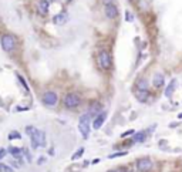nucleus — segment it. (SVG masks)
<instances>
[{"mask_svg": "<svg viewBox=\"0 0 182 172\" xmlns=\"http://www.w3.org/2000/svg\"><path fill=\"white\" fill-rule=\"evenodd\" d=\"M48 9H50V2L48 0H40L38 3V13L41 16H46L48 13Z\"/></svg>", "mask_w": 182, "mask_h": 172, "instance_id": "nucleus-12", "label": "nucleus"}, {"mask_svg": "<svg viewBox=\"0 0 182 172\" xmlns=\"http://www.w3.org/2000/svg\"><path fill=\"white\" fill-rule=\"evenodd\" d=\"M2 47L5 51H13L16 47V38L12 34H5L2 37Z\"/></svg>", "mask_w": 182, "mask_h": 172, "instance_id": "nucleus-5", "label": "nucleus"}, {"mask_svg": "<svg viewBox=\"0 0 182 172\" xmlns=\"http://www.w3.org/2000/svg\"><path fill=\"white\" fill-rule=\"evenodd\" d=\"M26 132H27L28 135H33L34 132H36V128H34V127H31V125H28L27 128H26Z\"/></svg>", "mask_w": 182, "mask_h": 172, "instance_id": "nucleus-24", "label": "nucleus"}, {"mask_svg": "<svg viewBox=\"0 0 182 172\" xmlns=\"http://www.w3.org/2000/svg\"><path fill=\"white\" fill-rule=\"evenodd\" d=\"M0 172H13V169L7 167V165H5V164H0Z\"/></svg>", "mask_w": 182, "mask_h": 172, "instance_id": "nucleus-23", "label": "nucleus"}, {"mask_svg": "<svg viewBox=\"0 0 182 172\" xmlns=\"http://www.w3.org/2000/svg\"><path fill=\"white\" fill-rule=\"evenodd\" d=\"M145 137H147V132H144V131L137 132L132 138V142H142V141H145Z\"/></svg>", "mask_w": 182, "mask_h": 172, "instance_id": "nucleus-17", "label": "nucleus"}, {"mask_svg": "<svg viewBox=\"0 0 182 172\" xmlns=\"http://www.w3.org/2000/svg\"><path fill=\"white\" fill-rule=\"evenodd\" d=\"M135 97L138 101L141 102H145L147 100H148V97H150V93H148V90H138L135 94Z\"/></svg>", "mask_w": 182, "mask_h": 172, "instance_id": "nucleus-14", "label": "nucleus"}, {"mask_svg": "<svg viewBox=\"0 0 182 172\" xmlns=\"http://www.w3.org/2000/svg\"><path fill=\"white\" fill-rule=\"evenodd\" d=\"M101 2H103L104 5L107 6V5H111V3H112V2H114V0H101Z\"/></svg>", "mask_w": 182, "mask_h": 172, "instance_id": "nucleus-26", "label": "nucleus"}, {"mask_svg": "<svg viewBox=\"0 0 182 172\" xmlns=\"http://www.w3.org/2000/svg\"><path fill=\"white\" fill-rule=\"evenodd\" d=\"M101 110H103V105L100 104V102H93V104H90L88 107V111H87V114H88L90 117H97L100 112H101Z\"/></svg>", "mask_w": 182, "mask_h": 172, "instance_id": "nucleus-10", "label": "nucleus"}, {"mask_svg": "<svg viewBox=\"0 0 182 172\" xmlns=\"http://www.w3.org/2000/svg\"><path fill=\"white\" fill-rule=\"evenodd\" d=\"M65 2H67V3H68V2H71V0H65Z\"/></svg>", "mask_w": 182, "mask_h": 172, "instance_id": "nucleus-29", "label": "nucleus"}, {"mask_svg": "<svg viewBox=\"0 0 182 172\" xmlns=\"http://www.w3.org/2000/svg\"><path fill=\"white\" fill-rule=\"evenodd\" d=\"M98 65L103 68V70H110L112 65V60L110 53L105 50H101L98 53Z\"/></svg>", "mask_w": 182, "mask_h": 172, "instance_id": "nucleus-3", "label": "nucleus"}, {"mask_svg": "<svg viewBox=\"0 0 182 172\" xmlns=\"http://www.w3.org/2000/svg\"><path fill=\"white\" fill-rule=\"evenodd\" d=\"M137 169L140 172H148L152 169V161L150 158H141L137 162Z\"/></svg>", "mask_w": 182, "mask_h": 172, "instance_id": "nucleus-7", "label": "nucleus"}, {"mask_svg": "<svg viewBox=\"0 0 182 172\" xmlns=\"http://www.w3.org/2000/svg\"><path fill=\"white\" fill-rule=\"evenodd\" d=\"M105 16H107L108 19H115L118 16V7L114 3H111V5H107L105 6Z\"/></svg>", "mask_w": 182, "mask_h": 172, "instance_id": "nucleus-11", "label": "nucleus"}, {"mask_svg": "<svg viewBox=\"0 0 182 172\" xmlns=\"http://www.w3.org/2000/svg\"><path fill=\"white\" fill-rule=\"evenodd\" d=\"M43 102L46 104V105H50V107H53V105H56L57 101H58V95H57L56 93H53V91H46V93L43 94Z\"/></svg>", "mask_w": 182, "mask_h": 172, "instance_id": "nucleus-6", "label": "nucleus"}, {"mask_svg": "<svg viewBox=\"0 0 182 172\" xmlns=\"http://www.w3.org/2000/svg\"><path fill=\"white\" fill-rule=\"evenodd\" d=\"M48 2H51V0H48Z\"/></svg>", "mask_w": 182, "mask_h": 172, "instance_id": "nucleus-31", "label": "nucleus"}, {"mask_svg": "<svg viewBox=\"0 0 182 172\" xmlns=\"http://www.w3.org/2000/svg\"><path fill=\"white\" fill-rule=\"evenodd\" d=\"M67 22H68V13H65V12H61L53 17V23L56 26H64Z\"/></svg>", "mask_w": 182, "mask_h": 172, "instance_id": "nucleus-9", "label": "nucleus"}, {"mask_svg": "<svg viewBox=\"0 0 182 172\" xmlns=\"http://www.w3.org/2000/svg\"><path fill=\"white\" fill-rule=\"evenodd\" d=\"M131 134H134V131L131 130V131H127V132H124V134L121 135V137H127V135H131Z\"/></svg>", "mask_w": 182, "mask_h": 172, "instance_id": "nucleus-27", "label": "nucleus"}, {"mask_svg": "<svg viewBox=\"0 0 182 172\" xmlns=\"http://www.w3.org/2000/svg\"><path fill=\"white\" fill-rule=\"evenodd\" d=\"M137 88L138 90H148V83H147V80H140L138 83H137Z\"/></svg>", "mask_w": 182, "mask_h": 172, "instance_id": "nucleus-18", "label": "nucleus"}, {"mask_svg": "<svg viewBox=\"0 0 182 172\" xmlns=\"http://www.w3.org/2000/svg\"><path fill=\"white\" fill-rule=\"evenodd\" d=\"M127 155V151H122V152H115V154H111V155H108V158L112 159V158H118V157H124Z\"/></svg>", "mask_w": 182, "mask_h": 172, "instance_id": "nucleus-22", "label": "nucleus"}, {"mask_svg": "<svg viewBox=\"0 0 182 172\" xmlns=\"http://www.w3.org/2000/svg\"><path fill=\"white\" fill-rule=\"evenodd\" d=\"M110 172H114V171H110Z\"/></svg>", "mask_w": 182, "mask_h": 172, "instance_id": "nucleus-30", "label": "nucleus"}, {"mask_svg": "<svg viewBox=\"0 0 182 172\" xmlns=\"http://www.w3.org/2000/svg\"><path fill=\"white\" fill-rule=\"evenodd\" d=\"M91 127V124H90V115L85 112V114H83V115L80 117V121H78V131L80 134L83 135V138H88V134H90V128Z\"/></svg>", "mask_w": 182, "mask_h": 172, "instance_id": "nucleus-1", "label": "nucleus"}, {"mask_svg": "<svg viewBox=\"0 0 182 172\" xmlns=\"http://www.w3.org/2000/svg\"><path fill=\"white\" fill-rule=\"evenodd\" d=\"M31 138V148L37 149L40 147H46V134L40 130H36V132L33 135H30Z\"/></svg>", "mask_w": 182, "mask_h": 172, "instance_id": "nucleus-2", "label": "nucleus"}, {"mask_svg": "<svg viewBox=\"0 0 182 172\" xmlns=\"http://www.w3.org/2000/svg\"><path fill=\"white\" fill-rule=\"evenodd\" d=\"M9 152V151H7V149H5V148H0V159H3L5 158V155L6 154Z\"/></svg>", "mask_w": 182, "mask_h": 172, "instance_id": "nucleus-25", "label": "nucleus"}, {"mask_svg": "<svg viewBox=\"0 0 182 172\" xmlns=\"http://www.w3.org/2000/svg\"><path fill=\"white\" fill-rule=\"evenodd\" d=\"M16 77H17V80H19V81H20V84L23 85V88L26 90V93H30V88H28L27 83H26V80H24V78H23V77H22V75H20V74H17V75H16Z\"/></svg>", "mask_w": 182, "mask_h": 172, "instance_id": "nucleus-19", "label": "nucleus"}, {"mask_svg": "<svg viewBox=\"0 0 182 172\" xmlns=\"http://www.w3.org/2000/svg\"><path fill=\"white\" fill-rule=\"evenodd\" d=\"M178 118H181V120H182V112H181V114H179V115H178Z\"/></svg>", "mask_w": 182, "mask_h": 172, "instance_id": "nucleus-28", "label": "nucleus"}, {"mask_svg": "<svg viewBox=\"0 0 182 172\" xmlns=\"http://www.w3.org/2000/svg\"><path fill=\"white\" fill-rule=\"evenodd\" d=\"M22 138V135L17 132V131H13V132H10L9 134V140L12 141V140H20Z\"/></svg>", "mask_w": 182, "mask_h": 172, "instance_id": "nucleus-21", "label": "nucleus"}, {"mask_svg": "<svg viewBox=\"0 0 182 172\" xmlns=\"http://www.w3.org/2000/svg\"><path fill=\"white\" fill-rule=\"evenodd\" d=\"M7 151H9V152L12 154L13 157H20V155L24 152V149L19 148V147H13V145H12V147H9V149H7Z\"/></svg>", "mask_w": 182, "mask_h": 172, "instance_id": "nucleus-16", "label": "nucleus"}, {"mask_svg": "<svg viewBox=\"0 0 182 172\" xmlns=\"http://www.w3.org/2000/svg\"><path fill=\"white\" fill-rule=\"evenodd\" d=\"M83 154H84V148L81 147V148H80V149H77V152H75L74 155L71 157V159H73V161H75V159H78L80 157H83Z\"/></svg>", "mask_w": 182, "mask_h": 172, "instance_id": "nucleus-20", "label": "nucleus"}, {"mask_svg": "<svg viewBox=\"0 0 182 172\" xmlns=\"http://www.w3.org/2000/svg\"><path fill=\"white\" fill-rule=\"evenodd\" d=\"M164 83H165V78H164V75L161 73H157L154 75V78H152V84H154V87L159 88V87H162Z\"/></svg>", "mask_w": 182, "mask_h": 172, "instance_id": "nucleus-13", "label": "nucleus"}, {"mask_svg": "<svg viewBox=\"0 0 182 172\" xmlns=\"http://www.w3.org/2000/svg\"><path fill=\"white\" fill-rule=\"evenodd\" d=\"M105 120H107V112L103 111V112H100L95 118H94V121H93V128L94 130H100L101 127H103V124L105 122Z\"/></svg>", "mask_w": 182, "mask_h": 172, "instance_id": "nucleus-8", "label": "nucleus"}, {"mask_svg": "<svg viewBox=\"0 0 182 172\" xmlns=\"http://www.w3.org/2000/svg\"><path fill=\"white\" fill-rule=\"evenodd\" d=\"M80 104H81V98H80V95H77V94L70 93V94H65V95H64V105H65V108L74 110V108L78 107Z\"/></svg>", "mask_w": 182, "mask_h": 172, "instance_id": "nucleus-4", "label": "nucleus"}, {"mask_svg": "<svg viewBox=\"0 0 182 172\" xmlns=\"http://www.w3.org/2000/svg\"><path fill=\"white\" fill-rule=\"evenodd\" d=\"M175 87H177V80H172V81L168 84V87L165 88V95H167L168 98L172 95V91H174V88H175Z\"/></svg>", "mask_w": 182, "mask_h": 172, "instance_id": "nucleus-15", "label": "nucleus"}]
</instances>
